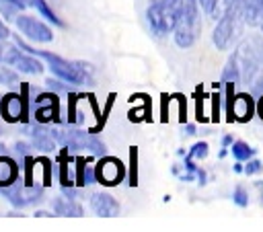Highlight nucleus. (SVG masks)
<instances>
[{"label":"nucleus","instance_id":"f257e3e1","mask_svg":"<svg viewBox=\"0 0 263 232\" xmlns=\"http://www.w3.org/2000/svg\"><path fill=\"white\" fill-rule=\"evenodd\" d=\"M14 43H16L21 49H25V51H29V53L41 57V60L47 64V68L51 70L53 76H58V78H62V80H66V82H70V84H84V82L90 80V74H92L90 64L72 62V60H66V57H62V55H58V53H51V51H45V49H35V47H31L29 43H25L18 35H14Z\"/></svg>","mask_w":263,"mask_h":232},{"label":"nucleus","instance_id":"f03ea898","mask_svg":"<svg viewBox=\"0 0 263 232\" xmlns=\"http://www.w3.org/2000/svg\"><path fill=\"white\" fill-rule=\"evenodd\" d=\"M105 119L97 109L95 96L84 92H68L66 109L62 111V125H76L86 127L90 131H99Z\"/></svg>","mask_w":263,"mask_h":232},{"label":"nucleus","instance_id":"7ed1b4c3","mask_svg":"<svg viewBox=\"0 0 263 232\" xmlns=\"http://www.w3.org/2000/svg\"><path fill=\"white\" fill-rule=\"evenodd\" d=\"M173 12H175L173 39L181 49H187L197 41L201 31L199 0H177L173 4Z\"/></svg>","mask_w":263,"mask_h":232},{"label":"nucleus","instance_id":"20e7f679","mask_svg":"<svg viewBox=\"0 0 263 232\" xmlns=\"http://www.w3.org/2000/svg\"><path fill=\"white\" fill-rule=\"evenodd\" d=\"M51 136L53 140L58 142L60 148H68L70 152H90L92 156H105L107 154V148H105V142L97 138L95 131L90 129H82V127H76V125H60V127H51Z\"/></svg>","mask_w":263,"mask_h":232},{"label":"nucleus","instance_id":"39448f33","mask_svg":"<svg viewBox=\"0 0 263 232\" xmlns=\"http://www.w3.org/2000/svg\"><path fill=\"white\" fill-rule=\"evenodd\" d=\"M31 119L45 125H62L60 94L51 90H35L31 94Z\"/></svg>","mask_w":263,"mask_h":232},{"label":"nucleus","instance_id":"423d86ee","mask_svg":"<svg viewBox=\"0 0 263 232\" xmlns=\"http://www.w3.org/2000/svg\"><path fill=\"white\" fill-rule=\"evenodd\" d=\"M43 191H45V185L43 183H35V185H27L23 179H18L16 183L8 185V187H2V197L8 199V203L16 209H23V207H29V205H35L43 199Z\"/></svg>","mask_w":263,"mask_h":232},{"label":"nucleus","instance_id":"0eeeda50","mask_svg":"<svg viewBox=\"0 0 263 232\" xmlns=\"http://www.w3.org/2000/svg\"><path fill=\"white\" fill-rule=\"evenodd\" d=\"M238 16H242L240 14V4H238V0H230L228 8L218 18V23L212 31V41L218 49H228L230 47L232 37H234L236 27H238Z\"/></svg>","mask_w":263,"mask_h":232},{"label":"nucleus","instance_id":"6e6552de","mask_svg":"<svg viewBox=\"0 0 263 232\" xmlns=\"http://www.w3.org/2000/svg\"><path fill=\"white\" fill-rule=\"evenodd\" d=\"M146 21L156 37H166L175 29V12L162 0H152L146 8Z\"/></svg>","mask_w":263,"mask_h":232},{"label":"nucleus","instance_id":"1a4fd4ad","mask_svg":"<svg viewBox=\"0 0 263 232\" xmlns=\"http://www.w3.org/2000/svg\"><path fill=\"white\" fill-rule=\"evenodd\" d=\"M4 64L12 66L14 70H18L21 74H29V76H39L45 68L43 60L21 49L16 43H10L8 51H6V57H4Z\"/></svg>","mask_w":263,"mask_h":232},{"label":"nucleus","instance_id":"9d476101","mask_svg":"<svg viewBox=\"0 0 263 232\" xmlns=\"http://www.w3.org/2000/svg\"><path fill=\"white\" fill-rule=\"evenodd\" d=\"M95 175H97V183H101L103 187H117L125 179V164L117 156L105 154L97 160Z\"/></svg>","mask_w":263,"mask_h":232},{"label":"nucleus","instance_id":"9b49d317","mask_svg":"<svg viewBox=\"0 0 263 232\" xmlns=\"http://www.w3.org/2000/svg\"><path fill=\"white\" fill-rule=\"evenodd\" d=\"M16 29L21 31L23 37L31 39L33 43H51L53 41V31L49 25H45L43 21L29 16V14H16L14 18Z\"/></svg>","mask_w":263,"mask_h":232},{"label":"nucleus","instance_id":"f8f14e48","mask_svg":"<svg viewBox=\"0 0 263 232\" xmlns=\"http://www.w3.org/2000/svg\"><path fill=\"white\" fill-rule=\"evenodd\" d=\"M25 133H27V138H29V142L33 144L35 150H39V152H43V154H51V152H55L58 142L53 140V136H51V127H49V125L31 119V121L25 125Z\"/></svg>","mask_w":263,"mask_h":232},{"label":"nucleus","instance_id":"ddd939ff","mask_svg":"<svg viewBox=\"0 0 263 232\" xmlns=\"http://www.w3.org/2000/svg\"><path fill=\"white\" fill-rule=\"evenodd\" d=\"M88 203H90V209L101 218H115L119 214V203L111 193L97 191L90 195Z\"/></svg>","mask_w":263,"mask_h":232},{"label":"nucleus","instance_id":"4468645a","mask_svg":"<svg viewBox=\"0 0 263 232\" xmlns=\"http://www.w3.org/2000/svg\"><path fill=\"white\" fill-rule=\"evenodd\" d=\"M257 109V105L253 103V96L249 94H236L230 103V109L226 111L228 119H236V121H249L253 117V111Z\"/></svg>","mask_w":263,"mask_h":232},{"label":"nucleus","instance_id":"2eb2a0df","mask_svg":"<svg viewBox=\"0 0 263 232\" xmlns=\"http://www.w3.org/2000/svg\"><path fill=\"white\" fill-rule=\"evenodd\" d=\"M23 175V166L21 162L10 156V154H2L0 156V187H8L12 183H16Z\"/></svg>","mask_w":263,"mask_h":232},{"label":"nucleus","instance_id":"dca6fc26","mask_svg":"<svg viewBox=\"0 0 263 232\" xmlns=\"http://www.w3.org/2000/svg\"><path fill=\"white\" fill-rule=\"evenodd\" d=\"M74 170H76V187H88L92 183H97V175H95V164L88 156L76 154L74 158Z\"/></svg>","mask_w":263,"mask_h":232},{"label":"nucleus","instance_id":"f3484780","mask_svg":"<svg viewBox=\"0 0 263 232\" xmlns=\"http://www.w3.org/2000/svg\"><path fill=\"white\" fill-rule=\"evenodd\" d=\"M51 209H53L55 216H64V218H80V216L84 214L82 205H80L76 199L66 197V195L55 197V199L51 201Z\"/></svg>","mask_w":263,"mask_h":232},{"label":"nucleus","instance_id":"a211bd4d","mask_svg":"<svg viewBox=\"0 0 263 232\" xmlns=\"http://www.w3.org/2000/svg\"><path fill=\"white\" fill-rule=\"evenodd\" d=\"M242 21L249 25H261L263 21V0H238Z\"/></svg>","mask_w":263,"mask_h":232},{"label":"nucleus","instance_id":"6ab92c4d","mask_svg":"<svg viewBox=\"0 0 263 232\" xmlns=\"http://www.w3.org/2000/svg\"><path fill=\"white\" fill-rule=\"evenodd\" d=\"M29 6H33L47 23H51V25H55V27H66V23L55 14V10L49 6V2L47 0H31V4Z\"/></svg>","mask_w":263,"mask_h":232},{"label":"nucleus","instance_id":"aec40b11","mask_svg":"<svg viewBox=\"0 0 263 232\" xmlns=\"http://www.w3.org/2000/svg\"><path fill=\"white\" fill-rule=\"evenodd\" d=\"M230 152H232L234 160H240V162H245V160H249V158L255 156V148H251V146H249L247 142H242V140H234L232 146H230Z\"/></svg>","mask_w":263,"mask_h":232},{"label":"nucleus","instance_id":"412c9836","mask_svg":"<svg viewBox=\"0 0 263 232\" xmlns=\"http://www.w3.org/2000/svg\"><path fill=\"white\" fill-rule=\"evenodd\" d=\"M70 82H66V80H62V78H45V88L47 90H51V92H58V94H68V92H72L70 90V86H68Z\"/></svg>","mask_w":263,"mask_h":232},{"label":"nucleus","instance_id":"4be33fe9","mask_svg":"<svg viewBox=\"0 0 263 232\" xmlns=\"http://www.w3.org/2000/svg\"><path fill=\"white\" fill-rule=\"evenodd\" d=\"M16 82H21L18 70L14 72L12 68H8V64L2 66V62H0V84H16Z\"/></svg>","mask_w":263,"mask_h":232},{"label":"nucleus","instance_id":"5701e85b","mask_svg":"<svg viewBox=\"0 0 263 232\" xmlns=\"http://www.w3.org/2000/svg\"><path fill=\"white\" fill-rule=\"evenodd\" d=\"M18 12H21V8H16L12 2H8V0H0V16H2L4 21H14Z\"/></svg>","mask_w":263,"mask_h":232},{"label":"nucleus","instance_id":"b1692460","mask_svg":"<svg viewBox=\"0 0 263 232\" xmlns=\"http://www.w3.org/2000/svg\"><path fill=\"white\" fill-rule=\"evenodd\" d=\"M33 150H35V148H33V144H31V142H14V144H12V152L16 154V160H18V162H21L25 156L35 154Z\"/></svg>","mask_w":263,"mask_h":232},{"label":"nucleus","instance_id":"393cba45","mask_svg":"<svg viewBox=\"0 0 263 232\" xmlns=\"http://www.w3.org/2000/svg\"><path fill=\"white\" fill-rule=\"evenodd\" d=\"M208 152H210V146H208V142L201 140V142H195V144L189 148L187 154H189L191 158H195V160H203V158L208 156Z\"/></svg>","mask_w":263,"mask_h":232},{"label":"nucleus","instance_id":"a878e982","mask_svg":"<svg viewBox=\"0 0 263 232\" xmlns=\"http://www.w3.org/2000/svg\"><path fill=\"white\" fill-rule=\"evenodd\" d=\"M232 201H234L238 207H247V205H249V193H247V189H245V187H236V189L232 191Z\"/></svg>","mask_w":263,"mask_h":232},{"label":"nucleus","instance_id":"bb28decb","mask_svg":"<svg viewBox=\"0 0 263 232\" xmlns=\"http://www.w3.org/2000/svg\"><path fill=\"white\" fill-rule=\"evenodd\" d=\"M263 170V164H261V160H257V158H249L247 160V164H245V175H259Z\"/></svg>","mask_w":263,"mask_h":232},{"label":"nucleus","instance_id":"cd10ccee","mask_svg":"<svg viewBox=\"0 0 263 232\" xmlns=\"http://www.w3.org/2000/svg\"><path fill=\"white\" fill-rule=\"evenodd\" d=\"M220 2H222V0H199V6L203 8V12L212 14V12H214V8H216Z\"/></svg>","mask_w":263,"mask_h":232},{"label":"nucleus","instance_id":"c85d7f7f","mask_svg":"<svg viewBox=\"0 0 263 232\" xmlns=\"http://www.w3.org/2000/svg\"><path fill=\"white\" fill-rule=\"evenodd\" d=\"M129 156H132V179H129V185L134 187L138 181H136V148L129 150Z\"/></svg>","mask_w":263,"mask_h":232},{"label":"nucleus","instance_id":"c756f323","mask_svg":"<svg viewBox=\"0 0 263 232\" xmlns=\"http://www.w3.org/2000/svg\"><path fill=\"white\" fill-rule=\"evenodd\" d=\"M8 47H10V43H8L6 39H0V62H4V57H6V51H8Z\"/></svg>","mask_w":263,"mask_h":232},{"label":"nucleus","instance_id":"7c9ffc66","mask_svg":"<svg viewBox=\"0 0 263 232\" xmlns=\"http://www.w3.org/2000/svg\"><path fill=\"white\" fill-rule=\"evenodd\" d=\"M8 37H10V31H8L6 23H4L2 16H0V39H8Z\"/></svg>","mask_w":263,"mask_h":232},{"label":"nucleus","instance_id":"2f4dec72","mask_svg":"<svg viewBox=\"0 0 263 232\" xmlns=\"http://www.w3.org/2000/svg\"><path fill=\"white\" fill-rule=\"evenodd\" d=\"M232 142H234V140H232V136H224V138H222V148H230V146H232Z\"/></svg>","mask_w":263,"mask_h":232},{"label":"nucleus","instance_id":"473e14b6","mask_svg":"<svg viewBox=\"0 0 263 232\" xmlns=\"http://www.w3.org/2000/svg\"><path fill=\"white\" fill-rule=\"evenodd\" d=\"M35 216H37V218H47V216H55V214H51V211H47V209H35Z\"/></svg>","mask_w":263,"mask_h":232},{"label":"nucleus","instance_id":"72a5a7b5","mask_svg":"<svg viewBox=\"0 0 263 232\" xmlns=\"http://www.w3.org/2000/svg\"><path fill=\"white\" fill-rule=\"evenodd\" d=\"M257 113H259V117L263 119V92H261V96H259V101H257Z\"/></svg>","mask_w":263,"mask_h":232},{"label":"nucleus","instance_id":"f704fd0d","mask_svg":"<svg viewBox=\"0 0 263 232\" xmlns=\"http://www.w3.org/2000/svg\"><path fill=\"white\" fill-rule=\"evenodd\" d=\"M232 168H234V172H245V166L240 164V160H236V164H234Z\"/></svg>","mask_w":263,"mask_h":232},{"label":"nucleus","instance_id":"c9c22d12","mask_svg":"<svg viewBox=\"0 0 263 232\" xmlns=\"http://www.w3.org/2000/svg\"><path fill=\"white\" fill-rule=\"evenodd\" d=\"M185 129H187V133H191V136L195 133V127H193V125H185Z\"/></svg>","mask_w":263,"mask_h":232},{"label":"nucleus","instance_id":"e433bc0d","mask_svg":"<svg viewBox=\"0 0 263 232\" xmlns=\"http://www.w3.org/2000/svg\"><path fill=\"white\" fill-rule=\"evenodd\" d=\"M2 154H8V150H6V146L0 142V156H2Z\"/></svg>","mask_w":263,"mask_h":232},{"label":"nucleus","instance_id":"4c0bfd02","mask_svg":"<svg viewBox=\"0 0 263 232\" xmlns=\"http://www.w3.org/2000/svg\"><path fill=\"white\" fill-rule=\"evenodd\" d=\"M162 2H164V4H166V6H171V8H173V4H175V2H177V0H162Z\"/></svg>","mask_w":263,"mask_h":232},{"label":"nucleus","instance_id":"58836bf2","mask_svg":"<svg viewBox=\"0 0 263 232\" xmlns=\"http://www.w3.org/2000/svg\"><path fill=\"white\" fill-rule=\"evenodd\" d=\"M23 2H25V4H27V6H29V4H31V0H23Z\"/></svg>","mask_w":263,"mask_h":232},{"label":"nucleus","instance_id":"ea45409f","mask_svg":"<svg viewBox=\"0 0 263 232\" xmlns=\"http://www.w3.org/2000/svg\"><path fill=\"white\" fill-rule=\"evenodd\" d=\"M261 31H263V21H261Z\"/></svg>","mask_w":263,"mask_h":232}]
</instances>
